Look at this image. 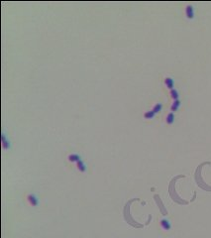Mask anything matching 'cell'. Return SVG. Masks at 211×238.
Returning <instances> with one entry per match:
<instances>
[{"mask_svg":"<svg viewBox=\"0 0 211 238\" xmlns=\"http://www.w3.org/2000/svg\"><path fill=\"white\" fill-rule=\"evenodd\" d=\"M26 200H27V202L30 206H33V207H37L40 204L39 197L34 193H30L26 196Z\"/></svg>","mask_w":211,"mask_h":238,"instance_id":"obj_1","label":"cell"},{"mask_svg":"<svg viewBox=\"0 0 211 238\" xmlns=\"http://www.w3.org/2000/svg\"><path fill=\"white\" fill-rule=\"evenodd\" d=\"M66 160H67L69 163H71V164H76L77 162H79V161L82 160V159H81V156H80L79 154H78V153L73 152V153H70V154L67 155Z\"/></svg>","mask_w":211,"mask_h":238,"instance_id":"obj_2","label":"cell"},{"mask_svg":"<svg viewBox=\"0 0 211 238\" xmlns=\"http://www.w3.org/2000/svg\"><path fill=\"white\" fill-rule=\"evenodd\" d=\"M76 170L79 172V173H86L87 172V169H88V167H87V165H86V163L83 161V160H80L79 162H77L76 164Z\"/></svg>","mask_w":211,"mask_h":238,"instance_id":"obj_3","label":"cell"},{"mask_svg":"<svg viewBox=\"0 0 211 238\" xmlns=\"http://www.w3.org/2000/svg\"><path fill=\"white\" fill-rule=\"evenodd\" d=\"M160 225H161V228L165 231H169L171 229V223L168 218H162L160 220Z\"/></svg>","mask_w":211,"mask_h":238,"instance_id":"obj_4","label":"cell"},{"mask_svg":"<svg viewBox=\"0 0 211 238\" xmlns=\"http://www.w3.org/2000/svg\"><path fill=\"white\" fill-rule=\"evenodd\" d=\"M184 12H185V16L187 19H193L194 18V15H195V12H194V8L192 5H187L185 7V10H184Z\"/></svg>","mask_w":211,"mask_h":238,"instance_id":"obj_5","label":"cell"},{"mask_svg":"<svg viewBox=\"0 0 211 238\" xmlns=\"http://www.w3.org/2000/svg\"><path fill=\"white\" fill-rule=\"evenodd\" d=\"M2 147L4 150H9L11 147V142H10L9 138H7V136L4 132L2 133Z\"/></svg>","mask_w":211,"mask_h":238,"instance_id":"obj_6","label":"cell"},{"mask_svg":"<svg viewBox=\"0 0 211 238\" xmlns=\"http://www.w3.org/2000/svg\"><path fill=\"white\" fill-rule=\"evenodd\" d=\"M165 83H166V85H167V87H168L169 89H172V88H174V87H173V86H174V80H173L172 78H171V77H167V78L165 79Z\"/></svg>","mask_w":211,"mask_h":238,"instance_id":"obj_7","label":"cell"},{"mask_svg":"<svg viewBox=\"0 0 211 238\" xmlns=\"http://www.w3.org/2000/svg\"><path fill=\"white\" fill-rule=\"evenodd\" d=\"M180 105H181V102H180L179 99L173 100L172 103H171V112H175V111H177V109L180 107Z\"/></svg>","mask_w":211,"mask_h":238,"instance_id":"obj_8","label":"cell"},{"mask_svg":"<svg viewBox=\"0 0 211 238\" xmlns=\"http://www.w3.org/2000/svg\"><path fill=\"white\" fill-rule=\"evenodd\" d=\"M174 113L173 112H169L168 113V115H167V117H166V122H167V124H169V125H171L173 122H174Z\"/></svg>","mask_w":211,"mask_h":238,"instance_id":"obj_9","label":"cell"},{"mask_svg":"<svg viewBox=\"0 0 211 238\" xmlns=\"http://www.w3.org/2000/svg\"><path fill=\"white\" fill-rule=\"evenodd\" d=\"M162 109H163V104L161 103V102H158V103H156L154 106H153V108H152V110L157 114V113H159V112H161L162 111Z\"/></svg>","mask_w":211,"mask_h":238,"instance_id":"obj_10","label":"cell"},{"mask_svg":"<svg viewBox=\"0 0 211 238\" xmlns=\"http://www.w3.org/2000/svg\"><path fill=\"white\" fill-rule=\"evenodd\" d=\"M171 98L173 99V100H176V99H179V93H178V91H177V89H175V88H172V89H171Z\"/></svg>","mask_w":211,"mask_h":238,"instance_id":"obj_11","label":"cell"},{"mask_svg":"<svg viewBox=\"0 0 211 238\" xmlns=\"http://www.w3.org/2000/svg\"><path fill=\"white\" fill-rule=\"evenodd\" d=\"M155 116H156V113L153 110H149V111H146L144 113V117L146 119H153Z\"/></svg>","mask_w":211,"mask_h":238,"instance_id":"obj_12","label":"cell"}]
</instances>
